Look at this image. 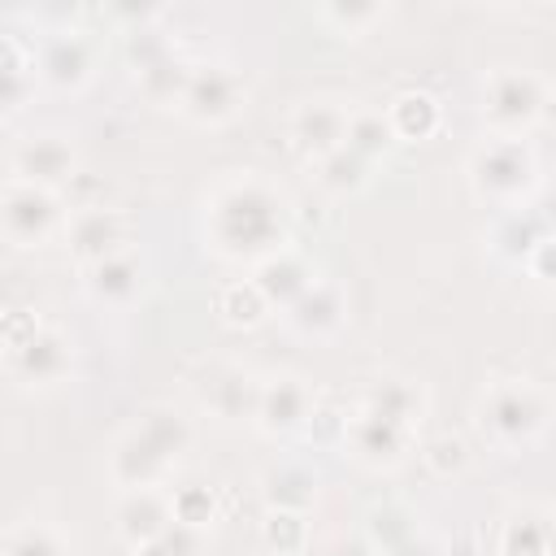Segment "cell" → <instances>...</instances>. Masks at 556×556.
I'll use <instances>...</instances> for the list:
<instances>
[{
    "instance_id": "6da1fadb",
    "label": "cell",
    "mask_w": 556,
    "mask_h": 556,
    "mask_svg": "<svg viewBox=\"0 0 556 556\" xmlns=\"http://www.w3.org/2000/svg\"><path fill=\"white\" fill-rule=\"evenodd\" d=\"M204 239L222 261L261 265L291 248V200L256 169L230 174L204 195Z\"/></svg>"
},
{
    "instance_id": "7a4b0ae2",
    "label": "cell",
    "mask_w": 556,
    "mask_h": 556,
    "mask_svg": "<svg viewBox=\"0 0 556 556\" xmlns=\"http://www.w3.org/2000/svg\"><path fill=\"white\" fill-rule=\"evenodd\" d=\"M191 421L174 404H148L109 452V478L117 491L161 486L169 469L191 452Z\"/></svg>"
},
{
    "instance_id": "3957f363",
    "label": "cell",
    "mask_w": 556,
    "mask_h": 556,
    "mask_svg": "<svg viewBox=\"0 0 556 556\" xmlns=\"http://www.w3.org/2000/svg\"><path fill=\"white\" fill-rule=\"evenodd\" d=\"M547 417H552L547 391L534 378H517V374L491 378L473 404L478 434L500 452H517V447L534 443L547 430Z\"/></svg>"
},
{
    "instance_id": "277c9868",
    "label": "cell",
    "mask_w": 556,
    "mask_h": 556,
    "mask_svg": "<svg viewBox=\"0 0 556 556\" xmlns=\"http://www.w3.org/2000/svg\"><path fill=\"white\" fill-rule=\"evenodd\" d=\"M465 178L469 191L495 208H526L543 187L539 152L526 139H508V135H486L482 143H473L465 161Z\"/></svg>"
},
{
    "instance_id": "5b68a950",
    "label": "cell",
    "mask_w": 556,
    "mask_h": 556,
    "mask_svg": "<svg viewBox=\"0 0 556 556\" xmlns=\"http://www.w3.org/2000/svg\"><path fill=\"white\" fill-rule=\"evenodd\" d=\"M547 104H552V87L543 83V74L526 65L486 70L478 91V117L486 135H508V139H526L539 122H547Z\"/></svg>"
},
{
    "instance_id": "8992f818",
    "label": "cell",
    "mask_w": 556,
    "mask_h": 556,
    "mask_svg": "<svg viewBox=\"0 0 556 556\" xmlns=\"http://www.w3.org/2000/svg\"><path fill=\"white\" fill-rule=\"evenodd\" d=\"M4 369L22 387H56L74 374V339L52 321L22 317V308H13L4 321Z\"/></svg>"
},
{
    "instance_id": "52a82bcc",
    "label": "cell",
    "mask_w": 556,
    "mask_h": 556,
    "mask_svg": "<svg viewBox=\"0 0 556 556\" xmlns=\"http://www.w3.org/2000/svg\"><path fill=\"white\" fill-rule=\"evenodd\" d=\"M65 222H70V208H65L61 191L4 178V187H0V226H4V239L13 248H43L48 239L65 235Z\"/></svg>"
},
{
    "instance_id": "ba28073f",
    "label": "cell",
    "mask_w": 556,
    "mask_h": 556,
    "mask_svg": "<svg viewBox=\"0 0 556 556\" xmlns=\"http://www.w3.org/2000/svg\"><path fill=\"white\" fill-rule=\"evenodd\" d=\"M248 104V83L235 65L222 61H200L187 78V91L178 100V113L195 126H226L243 113Z\"/></svg>"
},
{
    "instance_id": "9c48e42d",
    "label": "cell",
    "mask_w": 556,
    "mask_h": 556,
    "mask_svg": "<svg viewBox=\"0 0 556 556\" xmlns=\"http://www.w3.org/2000/svg\"><path fill=\"white\" fill-rule=\"evenodd\" d=\"M413 443H417V430L395 421V417H387V413H378V408L361 404L356 413L343 417V447L365 469H395V465H404Z\"/></svg>"
},
{
    "instance_id": "30bf717a",
    "label": "cell",
    "mask_w": 556,
    "mask_h": 556,
    "mask_svg": "<svg viewBox=\"0 0 556 556\" xmlns=\"http://www.w3.org/2000/svg\"><path fill=\"white\" fill-rule=\"evenodd\" d=\"M78 174V143L65 130H30L9 148V178L61 191Z\"/></svg>"
},
{
    "instance_id": "8fae6325",
    "label": "cell",
    "mask_w": 556,
    "mask_h": 556,
    "mask_svg": "<svg viewBox=\"0 0 556 556\" xmlns=\"http://www.w3.org/2000/svg\"><path fill=\"white\" fill-rule=\"evenodd\" d=\"M352 104L339 100V96H308L291 109L287 117V135H291V148L308 161H321L330 152H339L348 143V126H352Z\"/></svg>"
},
{
    "instance_id": "7c38bea8",
    "label": "cell",
    "mask_w": 556,
    "mask_h": 556,
    "mask_svg": "<svg viewBox=\"0 0 556 556\" xmlns=\"http://www.w3.org/2000/svg\"><path fill=\"white\" fill-rule=\"evenodd\" d=\"M65 248L70 256L87 269L113 252H126L130 248V217L113 204H78L65 222Z\"/></svg>"
},
{
    "instance_id": "4fadbf2b",
    "label": "cell",
    "mask_w": 556,
    "mask_h": 556,
    "mask_svg": "<svg viewBox=\"0 0 556 556\" xmlns=\"http://www.w3.org/2000/svg\"><path fill=\"white\" fill-rule=\"evenodd\" d=\"M200 391V408L208 417H217L222 426H239L256 417V400H261V374L239 365V361H222L208 365L204 378L195 382Z\"/></svg>"
},
{
    "instance_id": "5bb4252c",
    "label": "cell",
    "mask_w": 556,
    "mask_h": 556,
    "mask_svg": "<svg viewBox=\"0 0 556 556\" xmlns=\"http://www.w3.org/2000/svg\"><path fill=\"white\" fill-rule=\"evenodd\" d=\"M313 391L300 374H269L261 378V400H256V417L252 426L265 439H291L313 421Z\"/></svg>"
},
{
    "instance_id": "9a60e30c",
    "label": "cell",
    "mask_w": 556,
    "mask_h": 556,
    "mask_svg": "<svg viewBox=\"0 0 556 556\" xmlns=\"http://www.w3.org/2000/svg\"><path fill=\"white\" fill-rule=\"evenodd\" d=\"M39 83L52 91H83L96 78V43L83 30H52L35 48Z\"/></svg>"
},
{
    "instance_id": "2e32d148",
    "label": "cell",
    "mask_w": 556,
    "mask_h": 556,
    "mask_svg": "<svg viewBox=\"0 0 556 556\" xmlns=\"http://www.w3.org/2000/svg\"><path fill=\"white\" fill-rule=\"evenodd\" d=\"M83 291L96 308H109V313H122L130 308L143 291H148V261L126 248V252H113L96 265L83 269Z\"/></svg>"
},
{
    "instance_id": "e0dca14e",
    "label": "cell",
    "mask_w": 556,
    "mask_h": 556,
    "mask_svg": "<svg viewBox=\"0 0 556 556\" xmlns=\"http://www.w3.org/2000/svg\"><path fill=\"white\" fill-rule=\"evenodd\" d=\"M174 495L165 486H139V491H122L117 495V508H113V530L117 539L139 552L148 547L156 534H165L174 526Z\"/></svg>"
},
{
    "instance_id": "ac0fdd59",
    "label": "cell",
    "mask_w": 556,
    "mask_h": 556,
    "mask_svg": "<svg viewBox=\"0 0 556 556\" xmlns=\"http://www.w3.org/2000/svg\"><path fill=\"white\" fill-rule=\"evenodd\" d=\"M282 321L300 339H330L348 321V291L334 278H317L291 308H282Z\"/></svg>"
},
{
    "instance_id": "d6986e66",
    "label": "cell",
    "mask_w": 556,
    "mask_h": 556,
    "mask_svg": "<svg viewBox=\"0 0 556 556\" xmlns=\"http://www.w3.org/2000/svg\"><path fill=\"white\" fill-rule=\"evenodd\" d=\"M556 552V517L543 504H517L500 517L495 556H552Z\"/></svg>"
},
{
    "instance_id": "ffe728a7",
    "label": "cell",
    "mask_w": 556,
    "mask_h": 556,
    "mask_svg": "<svg viewBox=\"0 0 556 556\" xmlns=\"http://www.w3.org/2000/svg\"><path fill=\"white\" fill-rule=\"evenodd\" d=\"M321 274L313 269V261L308 256H300L295 248H282V252H274V256H265L261 265H252V282L261 287V295L269 300V308H291L313 282H317Z\"/></svg>"
},
{
    "instance_id": "44dd1931",
    "label": "cell",
    "mask_w": 556,
    "mask_h": 556,
    "mask_svg": "<svg viewBox=\"0 0 556 556\" xmlns=\"http://www.w3.org/2000/svg\"><path fill=\"white\" fill-rule=\"evenodd\" d=\"M387 122L395 130V139H408V143H421L430 139L439 126H443V104L434 91H421V87H404L387 100Z\"/></svg>"
},
{
    "instance_id": "7402d4cb",
    "label": "cell",
    "mask_w": 556,
    "mask_h": 556,
    "mask_svg": "<svg viewBox=\"0 0 556 556\" xmlns=\"http://www.w3.org/2000/svg\"><path fill=\"white\" fill-rule=\"evenodd\" d=\"M0 78H4V117H17L26 109V100L39 87V65H35V48H26L17 35L0 39Z\"/></svg>"
},
{
    "instance_id": "603a6c76",
    "label": "cell",
    "mask_w": 556,
    "mask_h": 556,
    "mask_svg": "<svg viewBox=\"0 0 556 556\" xmlns=\"http://www.w3.org/2000/svg\"><path fill=\"white\" fill-rule=\"evenodd\" d=\"M361 404H365V408H378V413H387V417H395V421H404V426H413V430H417L421 417H426V391H421V382L400 378V374L374 378V382L365 387Z\"/></svg>"
},
{
    "instance_id": "cb8c5ba5",
    "label": "cell",
    "mask_w": 556,
    "mask_h": 556,
    "mask_svg": "<svg viewBox=\"0 0 556 556\" xmlns=\"http://www.w3.org/2000/svg\"><path fill=\"white\" fill-rule=\"evenodd\" d=\"M369 169L374 161H365L361 152H352L348 143L321 161H313V182L326 191V195H356L365 182H369Z\"/></svg>"
},
{
    "instance_id": "d4e9b609",
    "label": "cell",
    "mask_w": 556,
    "mask_h": 556,
    "mask_svg": "<svg viewBox=\"0 0 556 556\" xmlns=\"http://www.w3.org/2000/svg\"><path fill=\"white\" fill-rule=\"evenodd\" d=\"M213 308H217V317L230 326V330H256L274 308H269V300L261 295V287L252 282V278H239V282H226L222 291H217V300H213Z\"/></svg>"
},
{
    "instance_id": "484cf974",
    "label": "cell",
    "mask_w": 556,
    "mask_h": 556,
    "mask_svg": "<svg viewBox=\"0 0 556 556\" xmlns=\"http://www.w3.org/2000/svg\"><path fill=\"white\" fill-rule=\"evenodd\" d=\"M317 500V478L304 465H278L265 473V504L274 513H308Z\"/></svg>"
},
{
    "instance_id": "4316f807",
    "label": "cell",
    "mask_w": 556,
    "mask_h": 556,
    "mask_svg": "<svg viewBox=\"0 0 556 556\" xmlns=\"http://www.w3.org/2000/svg\"><path fill=\"white\" fill-rule=\"evenodd\" d=\"M382 17H387V4H374V0H326V4H317V22H326L343 39H361Z\"/></svg>"
},
{
    "instance_id": "83f0119b",
    "label": "cell",
    "mask_w": 556,
    "mask_h": 556,
    "mask_svg": "<svg viewBox=\"0 0 556 556\" xmlns=\"http://www.w3.org/2000/svg\"><path fill=\"white\" fill-rule=\"evenodd\" d=\"M4 556H70V543L48 521H13L4 530Z\"/></svg>"
},
{
    "instance_id": "f1b7e54d",
    "label": "cell",
    "mask_w": 556,
    "mask_h": 556,
    "mask_svg": "<svg viewBox=\"0 0 556 556\" xmlns=\"http://www.w3.org/2000/svg\"><path fill=\"white\" fill-rule=\"evenodd\" d=\"M348 148L361 152L365 161H382L395 148V130H391L387 113L382 109H356L352 126H348Z\"/></svg>"
},
{
    "instance_id": "f546056e",
    "label": "cell",
    "mask_w": 556,
    "mask_h": 556,
    "mask_svg": "<svg viewBox=\"0 0 556 556\" xmlns=\"http://www.w3.org/2000/svg\"><path fill=\"white\" fill-rule=\"evenodd\" d=\"M543 243V222L534 217V208L526 213V208H513L500 226H495V252L500 256H526L530 261V252Z\"/></svg>"
},
{
    "instance_id": "4dcf8cb0",
    "label": "cell",
    "mask_w": 556,
    "mask_h": 556,
    "mask_svg": "<svg viewBox=\"0 0 556 556\" xmlns=\"http://www.w3.org/2000/svg\"><path fill=\"white\" fill-rule=\"evenodd\" d=\"M413 534H421V530H417V517L404 504H382V508L369 513V543L378 552H391V547L408 543Z\"/></svg>"
},
{
    "instance_id": "1f68e13d",
    "label": "cell",
    "mask_w": 556,
    "mask_h": 556,
    "mask_svg": "<svg viewBox=\"0 0 556 556\" xmlns=\"http://www.w3.org/2000/svg\"><path fill=\"white\" fill-rule=\"evenodd\" d=\"M174 495V517L178 521H187V526H195V530H208L213 526V517H217V495L208 491V486H178V491H169Z\"/></svg>"
},
{
    "instance_id": "d6a6232c",
    "label": "cell",
    "mask_w": 556,
    "mask_h": 556,
    "mask_svg": "<svg viewBox=\"0 0 556 556\" xmlns=\"http://www.w3.org/2000/svg\"><path fill=\"white\" fill-rule=\"evenodd\" d=\"M204 552V530L187 526V521H174L165 534H156L148 547H139L135 556H200Z\"/></svg>"
},
{
    "instance_id": "836d02e7",
    "label": "cell",
    "mask_w": 556,
    "mask_h": 556,
    "mask_svg": "<svg viewBox=\"0 0 556 556\" xmlns=\"http://www.w3.org/2000/svg\"><path fill=\"white\" fill-rule=\"evenodd\" d=\"M304 517L308 513H265V543L278 552H300L304 547Z\"/></svg>"
},
{
    "instance_id": "e575fe53",
    "label": "cell",
    "mask_w": 556,
    "mask_h": 556,
    "mask_svg": "<svg viewBox=\"0 0 556 556\" xmlns=\"http://www.w3.org/2000/svg\"><path fill=\"white\" fill-rule=\"evenodd\" d=\"M421 456H426V465H430L439 478H452V473H460V469L469 465V452H465V443H460V439H452V434H439V439H430Z\"/></svg>"
},
{
    "instance_id": "d590c367",
    "label": "cell",
    "mask_w": 556,
    "mask_h": 556,
    "mask_svg": "<svg viewBox=\"0 0 556 556\" xmlns=\"http://www.w3.org/2000/svg\"><path fill=\"white\" fill-rule=\"evenodd\" d=\"M534 217L543 222V230H556V178L539 187V195H534Z\"/></svg>"
},
{
    "instance_id": "8d00e7d4",
    "label": "cell",
    "mask_w": 556,
    "mask_h": 556,
    "mask_svg": "<svg viewBox=\"0 0 556 556\" xmlns=\"http://www.w3.org/2000/svg\"><path fill=\"white\" fill-rule=\"evenodd\" d=\"M530 269L539 278H556V239H543L534 252H530Z\"/></svg>"
},
{
    "instance_id": "74e56055",
    "label": "cell",
    "mask_w": 556,
    "mask_h": 556,
    "mask_svg": "<svg viewBox=\"0 0 556 556\" xmlns=\"http://www.w3.org/2000/svg\"><path fill=\"white\" fill-rule=\"evenodd\" d=\"M382 556H434V547H430L421 534H413L408 543H400V547H391V552H382Z\"/></svg>"
},
{
    "instance_id": "f35d334b",
    "label": "cell",
    "mask_w": 556,
    "mask_h": 556,
    "mask_svg": "<svg viewBox=\"0 0 556 556\" xmlns=\"http://www.w3.org/2000/svg\"><path fill=\"white\" fill-rule=\"evenodd\" d=\"M547 117L556 122V91H552V104H547Z\"/></svg>"
}]
</instances>
